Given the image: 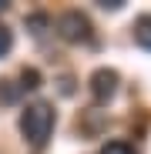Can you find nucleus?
<instances>
[{"label":"nucleus","mask_w":151,"mask_h":154,"mask_svg":"<svg viewBox=\"0 0 151 154\" xmlns=\"http://www.w3.org/2000/svg\"><path fill=\"white\" fill-rule=\"evenodd\" d=\"M17 94H20V84H17V87H10V81H4V84H0V97H4L7 104H14V100H17Z\"/></svg>","instance_id":"9"},{"label":"nucleus","mask_w":151,"mask_h":154,"mask_svg":"<svg viewBox=\"0 0 151 154\" xmlns=\"http://www.w3.org/2000/svg\"><path fill=\"white\" fill-rule=\"evenodd\" d=\"M50 131H54V107L47 104V100H34L20 111V134L27 144L34 147H44Z\"/></svg>","instance_id":"1"},{"label":"nucleus","mask_w":151,"mask_h":154,"mask_svg":"<svg viewBox=\"0 0 151 154\" xmlns=\"http://www.w3.org/2000/svg\"><path fill=\"white\" fill-rule=\"evenodd\" d=\"M37 87H40V74L34 67H27V70L20 74V91H37Z\"/></svg>","instance_id":"6"},{"label":"nucleus","mask_w":151,"mask_h":154,"mask_svg":"<svg viewBox=\"0 0 151 154\" xmlns=\"http://www.w3.org/2000/svg\"><path fill=\"white\" fill-rule=\"evenodd\" d=\"M47 27H50V17H47V14H30V17H27V30H30L34 37H40Z\"/></svg>","instance_id":"5"},{"label":"nucleus","mask_w":151,"mask_h":154,"mask_svg":"<svg viewBox=\"0 0 151 154\" xmlns=\"http://www.w3.org/2000/svg\"><path fill=\"white\" fill-rule=\"evenodd\" d=\"M134 40H138L144 50H151V14H144V17L134 20Z\"/></svg>","instance_id":"4"},{"label":"nucleus","mask_w":151,"mask_h":154,"mask_svg":"<svg viewBox=\"0 0 151 154\" xmlns=\"http://www.w3.org/2000/svg\"><path fill=\"white\" fill-rule=\"evenodd\" d=\"M101 154H134V147L128 141H108L104 147H101Z\"/></svg>","instance_id":"7"},{"label":"nucleus","mask_w":151,"mask_h":154,"mask_svg":"<svg viewBox=\"0 0 151 154\" xmlns=\"http://www.w3.org/2000/svg\"><path fill=\"white\" fill-rule=\"evenodd\" d=\"M57 34L67 44H87L91 40V20L81 10H67V14L57 17Z\"/></svg>","instance_id":"2"},{"label":"nucleus","mask_w":151,"mask_h":154,"mask_svg":"<svg viewBox=\"0 0 151 154\" xmlns=\"http://www.w3.org/2000/svg\"><path fill=\"white\" fill-rule=\"evenodd\" d=\"M91 94H94L97 104H108V100L118 94V70H111V67H97V70L91 74Z\"/></svg>","instance_id":"3"},{"label":"nucleus","mask_w":151,"mask_h":154,"mask_svg":"<svg viewBox=\"0 0 151 154\" xmlns=\"http://www.w3.org/2000/svg\"><path fill=\"white\" fill-rule=\"evenodd\" d=\"M10 50H14V30L0 23V57H7Z\"/></svg>","instance_id":"8"},{"label":"nucleus","mask_w":151,"mask_h":154,"mask_svg":"<svg viewBox=\"0 0 151 154\" xmlns=\"http://www.w3.org/2000/svg\"><path fill=\"white\" fill-rule=\"evenodd\" d=\"M4 7H7V4H0V10H4Z\"/></svg>","instance_id":"10"}]
</instances>
